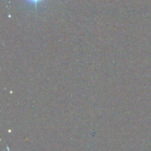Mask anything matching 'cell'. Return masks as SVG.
<instances>
[{
  "label": "cell",
  "instance_id": "6da1fadb",
  "mask_svg": "<svg viewBox=\"0 0 151 151\" xmlns=\"http://www.w3.org/2000/svg\"><path fill=\"white\" fill-rule=\"evenodd\" d=\"M24 1L29 5H34L35 8H37V5H38L40 3L44 2L45 0H24Z\"/></svg>",
  "mask_w": 151,
  "mask_h": 151
}]
</instances>
